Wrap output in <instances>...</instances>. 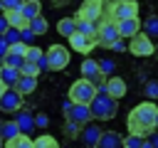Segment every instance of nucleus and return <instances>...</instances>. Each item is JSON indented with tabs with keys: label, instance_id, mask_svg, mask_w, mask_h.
<instances>
[{
	"label": "nucleus",
	"instance_id": "1",
	"mask_svg": "<svg viewBox=\"0 0 158 148\" xmlns=\"http://www.w3.org/2000/svg\"><path fill=\"white\" fill-rule=\"evenodd\" d=\"M158 126V106L153 101H141L138 106H133L128 111V118H126V128H128V136H136V138H148Z\"/></svg>",
	"mask_w": 158,
	"mask_h": 148
},
{
	"label": "nucleus",
	"instance_id": "2",
	"mask_svg": "<svg viewBox=\"0 0 158 148\" xmlns=\"http://www.w3.org/2000/svg\"><path fill=\"white\" fill-rule=\"evenodd\" d=\"M89 109H91V118L111 121V118L116 116V111H118V101H114V99L104 91V84H99L96 96H94V101L89 104Z\"/></svg>",
	"mask_w": 158,
	"mask_h": 148
},
{
	"label": "nucleus",
	"instance_id": "3",
	"mask_svg": "<svg viewBox=\"0 0 158 148\" xmlns=\"http://www.w3.org/2000/svg\"><path fill=\"white\" fill-rule=\"evenodd\" d=\"M104 17L114 20V22H121V20H128V17H138V2L136 0H111V5L106 7Z\"/></svg>",
	"mask_w": 158,
	"mask_h": 148
},
{
	"label": "nucleus",
	"instance_id": "4",
	"mask_svg": "<svg viewBox=\"0 0 158 148\" xmlns=\"http://www.w3.org/2000/svg\"><path fill=\"white\" fill-rule=\"evenodd\" d=\"M96 96V84L86 81V79H77L72 86H69V101L72 104H84L89 106Z\"/></svg>",
	"mask_w": 158,
	"mask_h": 148
},
{
	"label": "nucleus",
	"instance_id": "5",
	"mask_svg": "<svg viewBox=\"0 0 158 148\" xmlns=\"http://www.w3.org/2000/svg\"><path fill=\"white\" fill-rule=\"evenodd\" d=\"M114 42H118V30H116V22L109 20V17H101L99 25H96V44L99 47H106L111 49Z\"/></svg>",
	"mask_w": 158,
	"mask_h": 148
},
{
	"label": "nucleus",
	"instance_id": "6",
	"mask_svg": "<svg viewBox=\"0 0 158 148\" xmlns=\"http://www.w3.org/2000/svg\"><path fill=\"white\" fill-rule=\"evenodd\" d=\"M101 17H104V2H99V0H84L74 15L77 22L84 20V22H94V25H99Z\"/></svg>",
	"mask_w": 158,
	"mask_h": 148
},
{
	"label": "nucleus",
	"instance_id": "7",
	"mask_svg": "<svg viewBox=\"0 0 158 148\" xmlns=\"http://www.w3.org/2000/svg\"><path fill=\"white\" fill-rule=\"evenodd\" d=\"M44 57H47V69H52V72L67 69V67H69V59H72V57H69V49L62 47V44H52V47H47Z\"/></svg>",
	"mask_w": 158,
	"mask_h": 148
},
{
	"label": "nucleus",
	"instance_id": "8",
	"mask_svg": "<svg viewBox=\"0 0 158 148\" xmlns=\"http://www.w3.org/2000/svg\"><path fill=\"white\" fill-rule=\"evenodd\" d=\"M126 49H128L131 54H136V57H151V54L156 52L153 39H151L148 35H143V32H138L136 37H131V42H128Z\"/></svg>",
	"mask_w": 158,
	"mask_h": 148
},
{
	"label": "nucleus",
	"instance_id": "9",
	"mask_svg": "<svg viewBox=\"0 0 158 148\" xmlns=\"http://www.w3.org/2000/svg\"><path fill=\"white\" fill-rule=\"evenodd\" d=\"M104 91H106L114 101H118V99H123V96H126L128 86H126V81H123L118 74H111V76L104 81Z\"/></svg>",
	"mask_w": 158,
	"mask_h": 148
},
{
	"label": "nucleus",
	"instance_id": "10",
	"mask_svg": "<svg viewBox=\"0 0 158 148\" xmlns=\"http://www.w3.org/2000/svg\"><path fill=\"white\" fill-rule=\"evenodd\" d=\"M64 116H67V121H74V123H79V126H86V123L91 121V109L84 106V104H72V109H69Z\"/></svg>",
	"mask_w": 158,
	"mask_h": 148
},
{
	"label": "nucleus",
	"instance_id": "11",
	"mask_svg": "<svg viewBox=\"0 0 158 148\" xmlns=\"http://www.w3.org/2000/svg\"><path fill=\"white\" fill-rule=\"evenodd\" d=\"M69 47H72L74 52H79V54H89V52L96 47V39H91V37H86V35L74 32V35L69 37Z\"/></svg>",
	"mask_w": 158,
	"mask_h": 148
},
{
	"label": "nucleus",
	"instance_id": "12",
	"mask_svg": "<svg viewBox=\"0 0 158 148\" xmlns=\"http://www.w3.org/2000/svg\"><path fill=\"white\" fill-rule=\"evenodd\" d=\"M20 109H22V96H20L15 89H7L5 96L0 99V111H5V113H15V111H20Z\"/></svg>",
	"mask_w": 158,
	"mask_h": 148
},
{
	"label": "nucleus",
	"instance_id": "13",
	"mask_svg": "<svg viewBox=\"0 0 158 148\" xmlns=\"http://www.w3.org/2000/svg\"><path fill=\"white\" fill-rule=\"evenodd\" d=\"M116 30H118V37H126V39H131V37H136V35L141 32V20H138V17L121 20V22H116Z\"/></svg>",
	"mask_w": 158,
	"mask_h": 148
},
{
	"label": "nucleus",
	"instance_id": "14",
	"mask_svg": "<svg viewBox=\"0 0 158 148\" xmlns=\"http://www.w3.org/2000/svg\"><path fill=\"white\" fill-rule=\"evenodd\" d=\"M81 79H86V81H91V84H96V81L104 79L96 59H84V62H81Z\"/></svg>",
	"mask_w": 158,
	"mask_h": 148
},
{
	"label": "nucleus",
	"instance_id": "15",
	"mask_svg": "<svg viewBox=\"0 0 158 148\" xmlns=\"http://www.w3.org/2000/svg\"><path fill=\"white\" fill-rule=\"evenodd\" d=\"M12 121L17 123L20 133H25V136H30V133H32V128H35V116H32L30 111H25V109L15 111V118H12Z\"/></svg>",
	"mask_w": 158,
	"mask_h": 148
},
{
	"label": "nucleus",
	"instance_id": "16",
	"mask_svg": "<svg viewBox=\"0 0 158 148\" xmlns=\"http://www.w3.org/2000/svg\"><path fill=\"white\" fill-rule=\"evenodd\" d=\"M99 136H101V128H99L96 123H86V126H81V133H79V138L84 141V146H89V148H96V143H99Z\"/></svg>",
	"mask_w": 158,
	"mask_h": 148
},
{
	"label": "nucleus",
	"instance_id": "17",
	"mask_svg": "<svg viewBox=\"0 0 158 148\" xmlns=\"http://www.w3.org/2000/svg\"><path fill=\"white\" fill-rule=\"evenodd\" d=\"M121 141H123V136H118L116 131H101L96 148H121Z\"/></svg>",
	"mask_w": 158,
	"mask_h": 148
},
{
	"label": "nucleus",
	"instance_id": "18",
	"mask_svg": "<svg viewBox=\"0 0 158 148\" xmlns=\"http://www.w3.org/2000/svg\"><path fill=\"white\" fill-rule=\"evenodd\" d=\"M2 15H5L7 25H10V27H15V30H20V32L30 27V22L22 17V12H20V10H10V12H2Z\"/></svg>",
	"mask_w": 158,
	"mask_h": 148
},
{
	"label": "nucleus",
	"instance_id": "19",
	"mask_svg": "<svg viewBox=\"0 0 158 148\" xmlns=\"http://www.w3.org/2000/svg\"><path fill=\"white\" fill-rule=\"evenodd\" d=\"M25 59H27V62H35V64L40 67V72H44V69H47V57H44V52H42L40 47H32V44H30V47H27Z\"/></svg>",
	"mask_w": 158,
	"mask_h": 148
},
{
	"label": "nucleus",
	"instance_id": "20",
	"mask_svg": "<svg viewBox=\"0 0 158 148\" xmlns=\"http://www.w3.org/2000/svg\"><path fill=\"white\" fill-rule=\"evenodd\" d=\"M20 12H22V17L30 22V20H35L37 15H42V5H40V0H25L22 7H20Z\"/></svg>",
	"mask_w": 158,
	"mask_h": 148
},
{
	"label": "nucleus",
	"instance_id": "21",
	"mask_svg": "<svg viewBox=\"0 0 158 148\" xmlns=\"http://www.w3.org/2000/svg\"><path fill=\"white\" fill-rule=\"evenodd\" d=\"M35 89H37V79L35 76H20V81L15 84V91L20 96H30Z\"/></svg>",
	"mask_w": 158,
	"mask_h": 148
},
{
	"label": "nucleus",
	"instance_id": "22",
	"mask_svg": "<svg viewBox=\"0 0 158 148\" xmlns=\"http://www.w3.org/2000/svg\"><path fill=\"white\" fill-rule=\"evenodd\" d=\"M0 81H2L7 89H15V84L20 81V69H10V67H2V69H0Z\"/></svg>",
	"mask_w": 158,
	"mask_h": 148
},
{
	"label": "nucleus",
	"instance_id": "23",
	"mask_svg": "<svg viewBox=\"0 0 158 148\" xmlns=\"http://www.w3.org/2000/svg\"><path fill=\"white\" fill-rule=\"evenodd\" d=\"M57 32L69 39V37L77 32V20H74V17H62V20L57 22Z\"/></svg>",
	"mask_w": 158,
	"mask_h": 148
},
{
	"label": "nucleus",
	"instance_id": "24",
	"mask_svg": "<svg viewBox=\"0 0 158 148\" xmlns=\"http://www.w3.org/2000/svg\"><path fill=\"white\" fill-rule=\"evenodd\" d=\"M15 136H20V128H17V123L10 118V121H0V138L2 141H10V138H15Z\"/></svg>",
	"mask_w": 158,
	"mask_h": 148
},
{
	"label": "nucleus",
	"instance_id": "25",
	"mask_svg": "<svg viewBox=\"0 0 158 148\" xmlns=\"http://www.w3.org/2000/svg\"><path fill=\"white\" fill-rule=\"evenodd\" d=\"M2 148H35V146H32V138H30V136L20 133V136H15V138L5 141V146H2Z\"/></svg>",
	"mask_w": 158,
	"mask_h": 148
},
{
	"label": "nucleus",
	"instance_id": "26",
	"mask_svg": "<svg viewBox=\"0 0 158 148\" xmlns=\"http://www.w3.org/2000/svg\"><path fill=\"white\" fill-rule=\"evenodd\" d=\"M32 146L35 148H59V141L49 133H42L40 138H32Z\"/></svg>",
	"mask_w": 158,
	"mask_h": 148
},
{
	"label": "nucleus",
	"instance_id": "27",
	"mask_svg": "<svg viewBox=\"0 0 158 148\" xmlns=\"http://www.w3.org/2000/svg\"><path fill=\"white\" fill-rule=\"evenodd\" d=\"M30 32L37 37V35H44L47 32V20L42 17V15H37L35 20H30Z\"/></svg>",
	"mask_w": 158,
	"mask_h": 148
},
{
	"label": "nucleus",
	"instance_id": "28",
	"mask_svg": "<svg viewBox=\"0 0 158 148\" xmlns=\"http://www.w3.org/2000/svg\"><path fill=\"white\" fill-rule=\"evenodd\" d=\"M143 35H148L151 39L158 37V15H151V17L146 20V25H143Z\"/></svg>",
	"mask_w": 158,
	"mask_h": 148
},
{
	"label": "nucleus",
	"instance_id": "29",
	"mask_svg": "<svg viewBox=\"0 0 158 148\" xmlns=\"http://www.w3.org/2000/svg\"><path fill=\"white\" fill-rule=\"evenodd\" d=\"M20 76H35V79H40V67L35 64V62H22V67H20Z\"/></svg>",
	"mask_w": 158,
	"mask_h": 148
},
{
	"label": "nucleus",
	"instance_id": "30",
	"mask_svg": "<svg viewBox=\"0 0 158 148\" xmlns=\"http://www.w3.org/2000/svg\"><path fill=\"white\" fill-rule=\"evenodd\" d=\"M77 32L79 35H86V37H91V39H96V25L94 22H77Z\"/></svg>",
	"mask_w": 158,
	"mask_h": 148
},
{
	"label": "nucleus",
	"instance_id": "31",
	"mask_svg": "<svg viewBox=\"0 0 158 148\" xmlns=\"http://www.w3.org/2000/svg\"><path fill=\"white\" fill-rule=\"evenodd\" d=\"M22 57H17V54H7L5 59H2V67H10V69H20L22 67Z\"/></svg>",
	"mask_w": 158,
	"mask_h": 148
},
{
	"label": "nucleus",
	"instance_id": "32",
	"mask_svg": "<svg viewBox=\"0 0 158 148\" xmlns=\"http://www.w3.org/2000/svg\"><path fill=\"white\" fill-rule=\"evenodd\" d=\"M64 133H67L69 138H79L81 126H79V123H74V121H67V123H64Z\"/></svg>",
	"mask_w": 158,
	"mask_h": 148
},
{
	"label": "nucleus",
	"instance_id": "33",
	"mask_svg": "<svg viewBox=\"0 0 158 148\" xmlns=\"http://www.w3.org/2000/svg\"><path fill=\"white\" fill-rule=\"evenodd\" d=\"M25 0H0V10L2 12H10V10H20Z\"/></svg>",
	"mask_w": 158,
	"mask_h": 148
},
{
	"label": "nucleus",
	"instance_id": "34",
	"mask_svg": "<svg viewBox=\"0 0 158 148\" xmlns=\"http://www.w3.org/2000/svg\"><path fill=\"white\" fill-rule=\"evenodd\" d=\"M2 39H5L7 44H15V42H20V30H15V27H7V32L2 35Z\"/></svg>",
	"mask_w": 158,
	"mask_h": 148
},
{
	"label": "nucleus",
	"instance_id": "35",
	"mask_svg": "<svg viewBox=\"0 0 158 148\" xmlns=\"http://www.w3.org/2000/svg\"><path fill=\"white\" fill-rule=\"evenodd\" d=\"M7 54H17V57L25 59V54H27V44H25V42H15V44H10V52H7Z\"/></svg>",
	"mask_w": 158,
	"mask_h": 148
},
{
	"label": "nucleus",
	"instance_id": "36",
	"mask_svg": "<svg viewBox=\"0 0 158 148\" xmlns=\"http://www.w3.org/2000/svg\"><path fill=\"white\" fill-rule=\"evenodd\" d=\"M141 143H143V138H136V136H126V138L121 141V148H141Z\"/></svg>",
	"mask_w": 158,
	"mask_h": 148
},
{
	"label": "nucleus",
	"instance_id": "37",
	"mask_svg": "<svg viewBox=\"0 0 158 148\" xmlns=\"http://www.w3.org/2000/svg\"><path fill=\"white\" fill-rule=\"evenodd\" d=\"M99 69H101L104 79H109V76H111V72H114V62H111V59H106V62H99Z\"/></svg>",
	"mask_w": 158,
	"mask_h": 148
},
{
	"label": "nucleus",
	"instance_id": "38",
	"mask_svg": "<svg viewBox=\"0 0 158 148\" xmlns=\"http://www.w3.org/2000/svg\"><path fill=\"white\" fill-rule=\"evenodd\" d=\"M146 94H148L151 99H158V81H148V86H146Z\"/></svg>",
	"mask_w": 158,
	"mask_h": 148
},
{
	"label": "nucleus",
	"instance_id": "39",
	"mask_svg": "<svg viewBox=\"0 0 158 148\" xmlns=\"http://www.w3.org/2000/svg\"><path fill=\"white\" fill-rule=\"evenodd\" d=\"M32 39H35V35H32V32H30V27H27V30H22V32H20V42H25V44H27V47H30V42H32Z\"/></svg>",
	"mask_w": 158,
	"mask_h": 148
},
{
	"label": "nucleus",
	"instance_id": "40",
	"mask_svg": "<svg viewBox=\"0 0 158 148\" xmlns=\"http://www.w3.org/2000/svg\"><path fill=\"white\" fill-rule=\"evenodd\" d=\"M47 123H49V118H47V113H37V116H35V126H42V128H44Z\"/></svg>",
	"mask_w": 158,
	"mask_h": 148
},
{
	"label": "nucleus",
	"instance_id": "41",
	"mask_svg": "<svg viewBox=\"0 0 158 148\" xmlns=\"http://www.w3.org/2000/svg\"><path fill=\"white\" fill-rule=\"evenodd\" d=\"M7 52H10V44H7V42H5L2 37H0V62H2L5 57H7Z\"/></svg>",
	"mask_w": 158,
	"mask_h": 148
},
{
	"label": "nucleus",
	"instance_id": "42",
	"mask_svg": "<svg viewBox=\"0 0 158 148\" xmlns=\"http://www.w3.org/2000/svg\"><path fill=\"white\" fill-rule=\"evenodd\" d=\"M7 27H10V25H7V20H5V15H0V37H2L5 32H7Z\"/></svg>",
	"mask_w": 158,
	"mask_h": 148
},
{
	"label": "nucleus",
	"instance_id": "43",
	"mask_svg": "<svg viewBox=\"0 0 158 148\" xmlns=\"http://www.w3.org/2000/svg\"><path fill=\"white\" fill-rule=\"evenodd\" d=\"M111 49H114V52H123V49H126V44L118 39V42H114V47H111Z\"/></svg>",
	"mask_w": 158,
	"mask_h": 148
},
{
	"label": "nucleus",
	"instance_id": "44",
	"mask_svg": "<svg viewBox=\"0 0 158 148\" xmlns=\"http://www.w3.org/2000/svg\"><path fill=\"white\" fill-rule=\"evenodd\" d=\"M141 148H153V143H151V141H146V138H143V143H141Z\"/></svg>",
	"mask_w": 158,
	"mask_h": 148
},
{
	"label": "nucleus",
	"instance_id": "45",
	"mask_svg": "<svg viewBox=\"0 0 158 148\" xmlns=\"http://www.w3.org/2000/svg\"><path fill=\"white\" fill-rule=\"evenodd\" d=\"M5 91H7V86H5V84H2V81H0V99H2V96H5Z\"/></svg>",
	"mask_w": 158,
	"mask_h": 148
},
{
	"label": "nucleus",
	"instance_id": "46",
	"mask_svg": "<svg viewBox=\"0 0 158 148\" xmlns=\"http://www.w3.org/2000/svg\"><path fill=\"white\" fill-rule=\"evenodd\" d=\"M151 143H153V148H158V136H153V138H151Z\"/></svg>",
	"mask_w": 158,
	"mask_h": 148
},
{
	"label": "nucleus",
	"instance_id": "47",
	"mask_svg": "<svg viewBox=\"0 0 158 148\" xmlns=\"http://www.w3.org/2000/svg\"><path fill=\"white\" fill-rule=\"evenodd\" d=\"M2 146H5V141H2V138H0V148H2Z\"/></svg>",
	"mask_w": 158,
	"mask_h": 148
},
{
	"label": "nucleus",
	"instance_id": "48",
	"mask_svg": "<svg viewBox=\"0 0 158 148\" xmlns=\"http://www.w3.org/2000/svg\"><path fill=\"white\" fill-rule=\"evenodd\" d=\"M0 69H2V64H0Z\"/></svg>",
	"mask_w": 158,
	"mask_h": 148
},
{
	"label": "nucleus",
	"instance_id": "49",
	"mask_svg": "<svg viewBox=\"0 0 158 148\" xmlns=\"http://www.w3.org/2000/svg\"><path fill=\"white\" fill-rule=\"evenodd\" d=\"M99 2H104V0H99Z\"/></svg>",
	"mask_w": 158,
	"mask_h": 148
}]
</instances>
